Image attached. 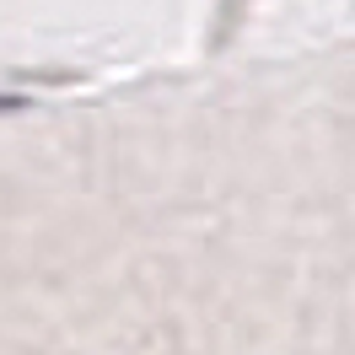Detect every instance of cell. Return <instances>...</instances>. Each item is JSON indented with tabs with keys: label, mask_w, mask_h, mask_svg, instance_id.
I'll list each match as a JSON object with an SVG mask.
<instances>
[{
	"label": "cell",
	"mask_w": 355,
	"mask_h": 355,
	"mask_svg": "<svg viewBox=\"0 0 355 355\" xmlns=\"http://www.w3.org/2000/svg\"><path fill=\"white\" fill-rule=\"evenodd\" d=\"M22 108H27L22 92H0V113H22Z\"/></svg>",
	"instance_id": "obj_1"
}]
</instances>
